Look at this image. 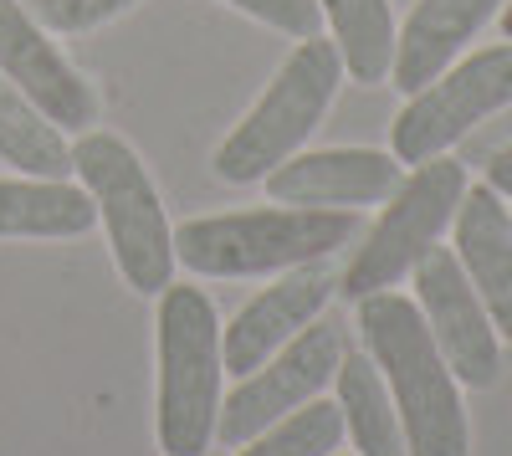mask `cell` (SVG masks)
I'll list each match as a JSON object with an SVG mask.
<instances>
[{
	"label": "cell",
	"instance_id": "6da1fadb",
	"mask_svg": "<svg viewBox=\"0 0 512 456\" xmlns=\"http://www.w3.org/2000/svg\"><path fill=\"white\" fill-rule=\"evenodd\" d=\"M359 334L364 354L379 364L390 400L405 426L410 456H472V426H466L461 380L451 375L446 354L436 349L420 308L400 293L359 298Z\"/></svg>",
	"mask_w": 512,
	"mask_h": 456
},
{
	"label": "cell",
	"instance_id": "7a4b0ae2",
	"mask_svg": "<svg viewBox=\"0 0 512 456\" xmlns=\"http://www.w3.org/2000/svg\"><path fill=\"white\" fill-rule=\"evenodd\" d=\"M364 231L359 211L333 205H262V211L195 216L175 231V262L195 277H267L323 262Z\"/></svg>",
	"mask_w": 512,
	"mask_h": 456
},
{
	"label": "cell",
	"instance_id": "3957f363",
	"mask_svg": "<svg viewBox=\"0 0 512 456\" xmlns=\"http://www.w3.org/2000/svg\"><path fill=\"white\" fill-rule=\"evenodd\" d=\"M154 436L164 456H200L221 416V318L200 287L169 282L154 313Z\"/></svg>",
	"mask_w": 512,
	"mask_h": 456
},
{
	"label": "cell",
	"instance_id": "277c9868",
	"mask_svg": "<svg viewBox=\"0 0 512 456\" xmlns=\"http://www.w3.org/2000/svg\"><path fill=\"white\" fill-rule=\"evenodd\" d=\"M72 175L93 195L98 221L108 231L113 262L139 298H159L175 282V231H169L164 200L144 170V159L118 134L88 129L72 144Z\"/></svg>",
	"mask_w": 512,
	"mask_h": 456
},
{
	"label": "cell",
	"instance_id": "5b68a950",
	"mask_svg": "<svg viewBox=\"0 0 512 456\" xmlns=\"http://www.w3.org/2000/svg\"><path fill=\"white\" fill-rule=\"evenodd\" d=\"M338 82H344V57H338V47L323 36H303L292 47V57L277 67V77L267 82V93L256 98V108L221 139L210 170L226 185L267 180L282 159H292L313 139L323 113L333 108Z\"/></svg>",
	"mask_w": 512,
	"mask_h": 456
},
{
	"label": "cell",
	"instance_id": "8992f818",
	"mask_svg": "<svg viewBox=\"0 0 512 456\" xmlns=\"http://www.w3.org/2000/svg\"><path fill=\"white\" fill-rule=\"evenodd\" d=\"M466 164L451 159V154H436L415 164V175H405L384 205V216L369 226L364 246L349 257L344 277H338V293L344 298H369V293H384L395 287L400 277L415 272V262L436 246V236L456 221V205L466 195Z\"/></svg>",
	"mask_w": 512,
	"mask_h": 456
},
{
	"label": "cell",
	"instance_id": "52a82bcc",
	"mask_svg": "<svg viewBox=\"0 0 512 456\" xmlns=\"http://www.w3.org/2000/svg\"><path fill=\"white\" fill-rule=\"evenodd\" d=\"M502 108H512V41L451 62L436 82L410 93V103L390 123V154L400 164H425Z\"/></svg>",
	"mask_w": 512,
	"mask_h": 456
},
{
	"label": "cell",
	"instance_id": "ba28073f",
	"mask_svg": "<svg viewBox=\"0 0 512 456\" xmlns=\"http://www.w3.org/2000/svg\"><path fill=\"white\" fill-rule=\"evenodd\" d=\"M338 359H344V334L333 323H308L303 334H292L267 364H256L251 375L236 380V390L221 400L216 436L226 446H246L251 436H262L282 416H292L297 405L318 400V390L333 380Z\"/></svg>",
	"mask_w": 512,
	"mask_h": 456
},
{
	"label": "cell",
	"instance_id": "9c48e42d",
	"mask_svg": "<svg viewBox=\"0 0 512 456\" xmlns=\"http://www.w3.org/2000/svg\"><path fill=\"white\" fill-rule=\"evenodd\" d=\"M415 308L431 328L436 349L446 354L451 375L466 390H492L502 375V339L492 328L487 303L477 298L472 277L461 272L451 246H431L420 262H415Z\"/></svg>",
	"mask_w": 512,
	"mask_h": 456
},
{
	"label": "cell",
	"instance_id": "30bf717a",
	"mask_svg": "<svg viewBox=\"0 0 512 456\" xmlns=\"http://www.w3.org/2000/svg\"><path fill=\"white\" fill-rule=\"evenodd\" d=\"M47 36L52 31L26 11V0H0V77L16 82L62 134H88L98 118V98Z\"/></svg>",
	"mask_w": 512,
	"mask_h": 456
},
{
	"label": "cell",
	"instance_id": "8fae6325",
	"mask_svg": "<svg viewBox=\"0 0 512 456\" xmlns=\"http://www.w3.org/2000/svg\"><path fill=\"white\" fill-rule=\"evenodd\" d=\"M338 293V277L323 262H303V267H287L272 287H262L226 328H221V359H226V375H251L256 364H267L292 334L328 308V298Z\"/></svg>",
	"mask_w": 512,
	"mask_h": 456
},
{
	"label": "cell",
	"instance_id": "7c38bea8",
	"mask_svg": "<svg viewBox=\"0 0 512 456\" xmlns=\"http://www.w3.org/2000/svg\"><path fill=\"white\" fill-rule=\"evenodd\" d=\"M405 180V164L390 149H297L262 180L277 205H333V211H354V205L390 200Z\"/></svg>",
	"mask_w": 512,
	"mask_h": 456
},
{
	"label": "cell",
	"instance_id": "4fadbf2b",
	"mask_svg": "<svg viewBox=\"0 0 512 456\" xmlns=\"http://www.w3.org/2000/svg\"><path fill=\"white\" fill-rule=\"evenodd\" d=\"M456 262L492 313L497 339L512 344V216L492 185H466L456 205Z\"/></svg>",
	"mask_w": 512,
	"mask_h": 456
},
{
	"label": "cell",
	"instance_id": "5bb4252c",
	"mask_svg": "<svg viewBox=\"0 0 512 456\" xmlns=\"http://www.w3.org/2000/svg\"><path fill=\"white\" fill-rule=\"evenodd\" d=\"M502 6L507 0H415V11L395 31V88L420 93L425 82H436Z\"/></svg>",
	"mask_w": 512,
	"mask_h": 456
},
{
	"label": "cell",
	"instance_id": "9a60e30c",
	"mask_svg": "<svg viewBox=\"0 0 512 456\" xmlns=\"http://www.w3.org/2000/svg\"><path fill=\"white\" fill-rule=\"evenodd\" d=\"M98 226V205L82 185L67 180H0V241L31 236V241H72Z\"/></svg>",
	"mask_w": 512,
	"mask_h": 456
},
{
	"label": "cell",
	"instance_id": "2e32d148",
	"mask_svg": "<svg viewBox=\"0 0 512 456\" xmlns=\"http://www.w3.org/2000/svg\"><path fill=\"white\" fill-rule=\"evenodd\" d=\"M338 385V410H344V431L354 436L359 456H410L405 451V426L390 400L379 364L369 354H344L333 369Z\"/></svg>",
	"mask_w": 512,
	"mask_h": 456
},
{
	"label": "cell",
	"instance_id": "e0dca14e",
	"mask_svg": "<svg viewBox=\"0 0 512 456\" xmlns=\"http://www.w3.org/2000/svg\"><path fill=\"white\" fill-rule=\"evenodd\" d=\"M0 159L36 180L72 175V144L62 139V129L6 77H0Z\"/></svg>",
	"mask_w": 512,
	"mask_h": 456
},
{
	"label": "cell",
	"instance_id": "ac0fdd59",
	"mask_svg": "<svg viewBox=\"0 0 512 456\" xmlns=\"http://www.w3.org/2000/svg\"><path fill=\"white\" fill-rule=\"evenodd\" d=\"M323 21L333 26V47L344 57V72L364 88L390 77L395 67V11L390 0H318Z\"/></svg>",
	"mask_w": 512,
	"mask_h": 456
},
{
	"label": "cell",
	"instance_id": "d6986e66",
	"mask_svg": "<svg viewBox=\"0 0 512 456\" xmlns=\"http://www.w3.org/2000/svg\"><path fill=\"white\" fill-rule=\"evenodd\" d=\"M344 441V410L338 400H308L262 436H251L236 456H333Z\"/></svg>",
	"mask_w": 512,
	"mask_h": 456
},
{
	"label": "cell",
	"instance_id": "ffe728a7",
	"mask_svg": "<svg viewBox=\"0 0 512 456\" xmlns=\"http://www.w3.org/2000/svg\"><path fill=\"white\" fill-rule=\"evenodd\" d=\"M128 6H134V0H31L26 11L57 36H77V31H93V26L123 16Z\"/></svg>",
	"mask_w": 512,
	"mask_h": 456
},
{
	"label": "cell",
	"instance_id": "44dd1931",
	"mask_svg": "<svg viewBox=\"0 0 512 456\" xmlns=\"http://www.w3.org/2000/svg\"><path fill=\"white\" fill-rule=\"evenodd\" d=\"M226 6H236L241 16H251V21H262V26H272V31H282V36H318V26H323V6L318 0H226Z\"/></svg>",
	"mask_w": 512,
	"mask_h": 456
},
{
	"label": "cell",
	"instance_id": "7402d4cb",
	"mask_svg": "<svg viewBox=\"0 0 512 456\" xmlns=\"http://www.w3.org/2000/svg\"><path fill=\"white\" fill-rule=\"evenodd\" d=\"M487 185H492L497 195H507V200H512V144L492 154V164H487Z\"/></svg>",
	"mask_w": 512,
	"mask_h": 456
},
{
	"label": "cell",
	"instance_id": "603a6c76",
	"mask_svg": "<svg viewBox=\"0 0 512 456\" xmlns=\"http://www.w3.org/2000/svg\"><path fill=\"white\" fill-rule=\"evenodd\" d=\"M502 36L512 41V0H507V6H502Z\"/></svg>",
	"mask_w": 512,
	"mask_h": 456
},
{
	"label": "cell",
	"instance_id": "cb8c5ba5",
	"mask_svg": "<svg viewBox=\"0 0 512 456\" xmlns=\"http://www.w3.org/2000/svg\"><path fill=\"white\" fill-rule=\"evenodd\" d=\"M333 456H338V451H333Z\"/></svg>",
	"mask_w": 512,
	"mask_h": 456
},
{
	"label": "cell",
	"instance_id": "d4e9b609",
	"mask_svg": "<svg viewBox=\"0 0 512 456\" xmlns=\"http://www.w3.org/2000/svg\"><path fill=\"white\" fill-rule=\"evenodd\" d=\"M507 216H512V211H507Z\"/></svg>",
	"mask_w": 512,
	"mask_h": 456
}]
</instances>
